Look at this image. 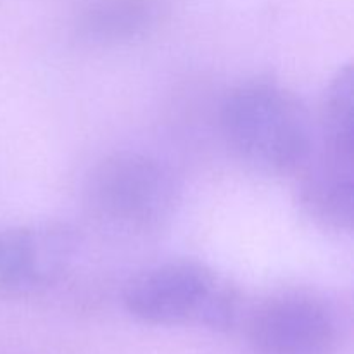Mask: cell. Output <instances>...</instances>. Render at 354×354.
<instances>
[{
  "mask_svg": "<svg viewBox=\"0 0 354 354\" xmlns=\"http://www.w3.org/2000/svg\"><path fill=\"white\" fill-rule=\"evenodd\" d=\"M220 130L235 158L265 175L299 173L315 147L304 104L272 80H252L232 88L221 104Z\"/></svg>",
  "mask_w": 354,
  "mask_h": 354,
  "instance_id": "6da1fadb",
  "label": "cell"
},
{
  "mask_svg": "<svg viewBox=\"0 0 354 354\" xmlns=\"http://www.w3.org/2000/svg\"><path fill=\"white\" fill-rule=\"evenodd\" d=\"M85 201L97 223L137 237L166 227L180 203V185L171 168L154 156L121 151L93 166Z\"/></svg>",
  "mask_w": 354,
  "mask_h": 354,
  "instance_id": "7a4b0ae2",
  "label": "cell"
},
{
  "mask_svg": "<svg viewBox=\"0 0 354 354\" xmlns=\"http://www.w3.org/2000/svg\"><path fill=\"white\" fill-rule=\"evenodd\" d=\"M123 303L135 320L156 327L197 324L227 332L239 317L235 290L196 261L152 266L130 280Z\"/></svg>",
  "mask_w": 354,
  "mask_h": 354,
  "instance_id": "3957f363",
  "label": "cell"
},
{
  "mask_svg": "<svg viewBox=\"0 0 354 354\" xmlns=\"http://www.w3.org/2000/svg\"><path fill=\"white\" fill-rule=\"evenodd\" d=\"M342 318L313 290H286L263 301L248 324L251 354H337Z\"/></svg>",
  "mask_w": 354,
  "mask_h": 354,
  "instance_id": "277c9868",
  "label": "cell"
},
{
  "mask_svg": "<svg viewBox=\"0 0 354 354\" xmlns=\"http://www.w3.org/2000/svg\"><path fill=\"white\" fill-rule=\"evenodd\" d=\"M80 248V232L62 221L0 230V297L23 299L54 287L73 268Z\"/></svg>",
  "mask_w": 354,
  "mask_h": 354,
  "instance_id": "5b68a950",
  "label": "cell"
},
{
  "mask_svg": "<svg viewBox=\"0 0 354 354\" xmlns=\"http://www.w3.org/2000/svg\"><path fill=\"white\" fill-rule=\"evenodd\" d=\"M299 183V204L320 227L349 232L354 221V149L315 140Z\"/></svg>",
  "mask_w": 354,
  "mask_h": 354,
  "instance_id": "8992f818",
  "label": "cell"
},
{
  "mask_svg": "<svg viewBox=\"0 0 354 354\" xmlns=\"http://www.w3.org/2000/svg\"><path fill=\"white\" fill-rule=\"evenodd\" d=\"M159 16V0H95L83 12L80 31L93 44L116 45L144 37Z\"/></svg>",
  "mask_w": 354,
  "mask_h": 354,
  "instance_id": "52a82bcc",
  "label": "cell"
}]
</instances>
